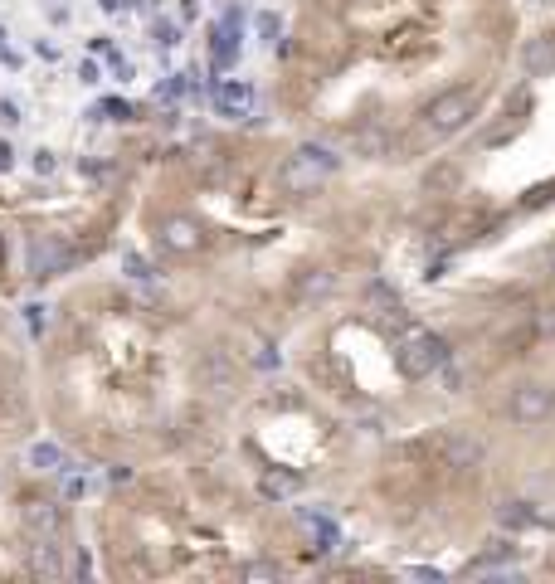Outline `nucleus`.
<instances>
[{
	"label": "nucleus",
	"instance_id": "cd10ccee",
	"mask_svg": "<svg viewBox=\"0 0 555 584\" xmlns=\"http://www.w3.org/2000/svg\"><path fill=\"white\" fill-rule=\"evenodd\" d=\"M10 166H15V146L0 142V171H10Z\"/></svg>",
	"mask_w": 555,
	"mask_h": 584
},
{
	"label": "nucleus",
	"instance_id": "f257e3e1",
	"mask_svg": "<svg viewBox=\"0 0 555 584\" xmlns=\"http://www.w3.org/2000/svg\"><path fill=\"white\" fill-rule=\"evenodd\" d=\"M395 361H400V370H405L409 380H424V375H434V370L448 365V341L444 336H429V331H409V336H400Z\"/></svg>",
	"mask_w": 555,
	"mask_h": 584
},
{
	"label": "nucleus",
	"instance_id": "2f4dec72",
	"mask_svg": "<svg viewBox=\"0 0 555 584\" xmlns=\"http://www.w3.org/2000/svg\"><path fill=\"white\" fill-rule=\"evenodd\" d=\"M137 5H142V10H147V15H156V0H137Z\"/></svg>",
	"mask_w": 555,
	"mask_h": 584
},
{
	"label": "nucleus",
	"instance_id": "c85d7f7f",
	"mask_svg": "<svg viewBox=\"0 0 555 584\" xmlns=\"http://www.w3.org/2000/svg\"><path fill=\"white\" fill-rule=\"evenodd\" d=\"M112 487H127V482H132V468H112Z\"/></svg>",
	"mask_w": 555,
	"mask_h": 584
},
{
	"label": "nucleus",
	"instance_id": "1a4fd4ad",
	"mask_svg": "<svg viewBox=\"0 0 555 584\" xmlns=\"http://www.w3.org/2000/svg\"><path fill=\"white\" fill-rule=\"evenodd\" d=\"M200 385H205V390H229V385H234V365L224 361V351H205V356H200Z\"/></svg>",
	"mask_w": 555,
	"mask_h": 584
},
{
	"label": "nucleus",
	"instance_id": "0eeeda50",
	"mask_svg": "<svg viewBox=\"0 0 555 584\" xmlns=\"http://www.w3.org/2000/svg\"><path fill=\"white\" fill-rule=\"evenodd\" d=\"M161 244L176 249V254H195L200 249V224L185 215H166L161 219Z\"/></svg>",
	"mask_w": 555,
	"mask_h": 584
},
{
	"label": "nucleus",
	"instance_id": "7c9ffc66",
	"mask_svg": "<svg viewBox=\"0 0 555 584\" xmlns=\"http://www.w3.org/2000/svg\"><path fill=\"white\" fill-rule=\"evenodd\" d=\"M98 5H103L108 15H117V10H122V0H98Z\"/></svg>",
	"mask_w": 555,
	"mask_h": 584
},
{
	"label": "nucleus",
	"instance_id": "dca6fc26",
	"mask_svg": "<svg viewBox=\"0 0 555 584\" xmlns=\"http://www.w3.org/2000/svg\"><path fill=\"white\" fill-rule=\"evenodd\" d=\"M366 302L375 307V312H400V292L385 288V283H370V288H366Z\"/></svg>",
	"mask_w": 555,
	"mask_h": 584
},
{
	"label": "nucleus",
	"instance_id": "20e7f679",
	"mask_svg": "<svg viewBox=\"0 0 555 584\" xmlns=\"http://www.w3.org/2000/svg\"><path fill=\"white\" fill-rule=\"evenodd\" d=\"M439 453H444V468L453 473H468V468H478L482 458H487V443L478 434H463V429H448L439 438Z\"/></svg>",
	"mask_w": 555,
	"mask_h": 584
},
{
	"label": "nucleus",
	"instance_id": "7ed1b4c3",
	"mask_svg": "<svg viewBox=\"0 0 555 584\" xmlns=\"http://www.w3.org/2000/svg\"><path fill=\"white\" fill-rule=\"evenodd\" d=\"M25 263H30V278H59V273H69L74 254L59 234H35L25 244Z\"/></svg>",
	"mask_w": 555,
	"mask_h": 584
},
{
	"label": "nucleus",
	"instance_id": "423d86ee",
	"mask_svg": "<svg viewBox=\"0 0 555 584\" xmlns=\"http://www.w3.org/2000/svg\"><path fill=\"white\" fill-rule=\"evenodd\" d=\"M322 176H327V166H317L312 156H302V151H297L293 161L278 171V185H283L288 195H302V190H317V185H322Z\"/></svg>",
	"mask_w": 555,
	"mask_h": 584
},
{
	"label": "nucleus",
	"instance_id": "4be33fe9",
	"mask_svg": "<svg viewBox=\"0 0 555 584\" xmlns=\"http://www.w3.org/2000/svg\"><path fill=\"white\" fill-rule=\"evenodd\" d=\"M244 575H249V580H278V565H263V560H254V565H244Z\"/></svg>",
	"mask_w": 555,
	"mask_h": 584
},
{
	"label": "nucleus",
	"instance_id": "39448f33",
	"mask_svg": "<svg viewBox=\"0 0 555 584\" xmlns=\"http://www.w3.org/2000/svg\"><path fill=\"white\" fill-rule=\"evenodd\" d=\"M555 414V390L551 385H521L512 395V419L517 424H546Z\"/></svg>",
	"mask_w": 555,
	"mask_h": 584
},
{
	"label": "nucleus",
	"instance_id": "9d476101",
	"mask_svg": "<svg viewBox=\"0 0 555 584\" xmlns=\"http://www.w3.org/2000/svg\"><path fill=\"white\" fill-rule=\"evenodd\" d=\"M215 108H220V117H244V112L254 108V88L249 83H224L220 93H215Z\"/></svg>",
	"mask_w": 555,
	"mask_h": 584
},
{
	"label": "nucleus",
	"instance_id": "6ab92c4d",
	"mask_svg": "<svg viewBox=\"0 0 555 584\" xmlns=\"http://www.w3.org/2000/svg\"><path fill=\"white\" fill-rule=\"evenodd\" d=\"M151 39H156V49H176V44H181V30H176L171 20H156V25H151Z\"/></svg>",
	"mask_w": 555,
	"mask_h": 584
},
{
	"label": "nucleus",
	"instance_id": "412c9836",
	"mask_svg": "<svg viewBox=\"0 0 555 584\" xmlns=\"http://www.w3.org/2000/svg\"><path fill=\"white\" fill-rule=\"evenodd\" d=\"M122 268H127L132 278H151V263H147V258H142V254H132V249L122 254Z\"/></svg>",
	"mask_w": 555,
	"mask_h": 584
},
{
	"label": "nucleus",
	"instance_id": "393cba45",
	"mask_svg": "<svg viewBox=\"0 0 555 584\" xmlns=\"http://www.w3.org/2000/svg\"><path fill=\"white\" fill-rule=\"evenodd\" d=\"M181 78H166V83H161V88H156V98H181Z\"/></svg>",
	"mask_w": 555,
	"mask_h": 584
},
{
	"label": "nucleus",
	"instance_id": "473e14b6",
	"mask_svg": "<svg viewBox=\"0 0 555 584\" xmlns=\"http://www.w3.org/2000/svg\"><path fill=\"white\" fill-rule=\"evenodd\" d=\"M0 49H5V30H0Z\"/></svg>",
	"mask_w": 555,
	"mask_h": 584
},
{
	"label": "nucleus",
	"instance_id": "6e6552de",
	"mask_svg": "<svg viewBox=\"0 0 555 584\" xmlns=\"http://www.w3.org/2000/svg\"><path fill=\"white\" fill-rule=\"evenodd\" d=\"M25 570H30L35 580H59V575H64V560H59V550L39 536L35 546H30V555H25Z\"/></svg>",
	"mask_w": 555,
	"mask_h": 584
},
{
	"label": "nucleus",
	"instance_id": "a878e982",
	"mask_svg": "<svg viewBox=\"0 0 555 584\" xmlns=\"http://www.w3.org/2000/svg\"><path fill=\"white\" fill-rule=\"evenodd\" d=\"M259 35L263 39H278V15H259Z\"/></svg>",
	"mask_w": 555,
	"mask_h": 584
},
{
	"label": "nucleus",
	"instance_id": "f03ea898",
	"mask_svg": "<svg viewBox=\"0 0 555 584\" xmlns=\"http://www.w3.org/2000/svg\"><path fill=\"white\" fill-rule=\"evenodd\" d=\"M482 108V98H478V88H448V93H439L434 103H429V127L434 132H458V127H468L473 117H478Z\"/></svg>",
	"mask_w": 555,
	"mask_h": 584
},
{
	"label": "nucleus",
	"instance_id": "9b49d317",
	"mask_svg": "<svg viewBox=\"0 0 555 584\" xmlns=\"http://www.w3.org/2000/svg\"><path fill=\"white\" fill-rule=\"evenodd\" d=\"M20 521H25L35 536H54V531H59V507H54V502H25Z\"/></svg>",
	"mask_w": 555,
	"mask_h": 584
},
{
	"label": "nucleus",
	"instance_id": "f8f14e48",
	"mask_svg": "<svg viewBox=\"0 0 555 584\" xmlns=\"http://www.w3.org/2000/svg\"><path fill=\"white\" fill-rule=\"evenodd\" d=\"M259 487H263V497H268V502H288V497L302 492V477L297 473H268Z\"/></svg>",
	"mask_w": 555,
	"mask_h": 584
},
{
	"label": "nucleus",
	"instance_id": "5701e85b",
	"mask_svg": "<svg viewBox=\"0 0 555 584\" xmlns=\"http://www.w3.org/2000/svg\"><path fill=\"white\" fill-rule=\"evenodd\" d=\"M93 117H132V103H122V98H112V103H103V108L93 112Z\"/></svg>",
	"mask_w": 555,
	"mask_h": 584
},
{
	"label": "nucleus",
	"instance_id": "b1692460",
	"mask_svg": "<svg viewBox=\"0 0 555 584\" xmlns=\"http://www.w3.org/2000/svg\"><path fill=\"white\" fill-rule=\"evenodd\" d=\"M0 122H5V127H15V122H20V103H10V98H5V103H0Z\"/></svg>",
	"mask_w": 555,
	"mask_h": 584
},
{
	"label": "nucleus",
	"instance_id": "aec40b11",
	"mask_svg": "<svg viewBox=\"0 0 555 584\" xmlns=\"http://www.w3.org/2000/svg\"><path fill=\"white\" fill-rule=\"evenodd\" d=\"M482 560H487V565L512 560V541H507V536H492V541H487V550H482Z\"/></svg>",
	"mask_w": 555,
	"mask_h": 584
},
{
	"label": "nucleus",
	"instance_id": "2eb2a0df",
	"mask_svg": "<svg viewBox=\"0 0 555 584\" xmlns=\"http://www.w3.org/2000/svg\"><path fill=\"white\" fill-rule=\"evenodd\" d=\"M351 146H356V151H361V156H385V132H380V127H361V132H356V137H351Z\"/></svg>",
	"mask_w": 555,
	"mask_h": 584
},
{
	"label": "nucleus",
	"instance_id": "c756f323",
	"mask_svg": "<svg viewBox=\"0 0 555 584\" xmlns=\"http://www.w3.org/2000/svg\"><path fill=\"white\" fill-rule=\"evenodd\" d=\"M25 312H30V327H44V322H49V317H44V307H25Z\"/></svg>",
	"mask_w": 555,
	"mask_h": 584
},
{
	"label": "nucleus",
	"instance_id": "4468645a",
	"mask_svg": "<svg viewBox=\"0 0 555 584\" xmlns=\"http://www.w3.org/2000/svg\"><path fill=\"white\" fill-rule=\"evenodd\" d=\"M497 521H502V531H521V526L536 521V511L526 507V502H502V507H497Z\"/></svg>",
	"mask_w": 555,
	"mask_h": 584
},
{
	"label": "nucleus",
	"instance_id": "ddd939ff",
	"mask_svg": "<svg viewBox=\"0 0 555 584\" xmlns=\"http://www.w3.org/2000/svg\"><path fill=\"white\" fill-rule=\"evenodd\" d=\"M30 468L59 473V468H64V448H59V443H35V448H30Z\"/></svg>",
	"mask_w": 555,
	"mask_h": 584
},
{
	"label": "nucleus",
	"instance_id": "f3484780",
	"mask_svg": "<svg viewBox=\"0 0 555 584\" xmlns=\"http://www.w3.org/2000/svg\"><path fill=\"white\" fill-rule=\"evenodd\" d=\"M332 273H327V268H317V273H307V278H302V283H297V292H302V297H327V292H332Z\"/></svg>",
	"mask_w": 555,
	"mask_h": 584
},
{
	"label": "nucleus",
	"instance_id": "bb28decb",
	"mask_svg": "<svg viewBox=\"0 0 555 584\" xmlns=\"http://www.w3.org/2000/svg\"><path fill=\"white\" fill-rule=\"evenodd\" d=\"M35 171L39 176H49V171H54V151H35Z\"/></svg>",
	"mask_w": 555,
	"mask_h": 584
},
{
	"label": "nucleus",
	"instance_id": "a211bd4d",
	"mask_svg": "<svg viewBox=\"0 0 555 584\" xmlns=\"http://www.w3.org/2000/svg\"><path fill=\"white\" fill-rule=\"evenodd\" d=\"M526 69H531V73L555 69V49H551V44H531V49H526Z\"/></svg>",
	"mask_w": 555,
	"mask_h": 584
}]
</instances>
